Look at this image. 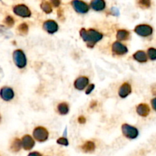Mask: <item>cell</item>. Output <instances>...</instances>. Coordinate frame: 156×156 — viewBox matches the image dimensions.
<instances>
[{"label":"cell","mask_w":156,"mask_h":156,"mask_svg":"<svg viewBox=\"0 0 156 156\" xmlns=\"http://www.w3.org/2000/svg\"><path fill=\"white\" fill-rule=\"evenodd\" d=\"M94 105H97V102H95V101H93L92 103H91V105H90V107H91V108H93V107H94Z\"/></svg>","instance_id":"33"},{"label":"cell","mask_w":156,"mask_h":156,"mask_svg":"<svg viewBox=\"0 0 156 156\" xmlns=\"http://www.w3.org/2000/svg\"><path fill=\"white\" fill-rule=\"evenodd\" d=\"M51 4H53V5L55 6V7H58V6L60 5V2L59 1H52Z\"/></svg>","instance_id":"31"},{"label":"cell","mask_w":156,"mask_h":156,"mask_svg":"<svg viewBox=\"0 0 156 156\" xmlns=\"http://www.w3.org/2000/svg\"><path fill=\"white\" fill-rule=\"evenodd\" d=\"M122 132L126 138L131 140L136 139L139 135V131L136 128L126 123L122 125Z\"/></svg>","instance_id":"3"},{"label":"cell","mask_w":156,"mask_h":156,"mask_svg":"<svg viewBox=\"0 0 156 156\" xmlns=\"http://www.w3.org/2000/svg\"><path fill=\"white\" fill-rule=\"evenodd\" d=\"M133 58L138 62H145L147 61V54L144 51L140 50V51H137L136 53H134Z\"/></svg>","instance_id":"16"},{"label":"cell","mask_w":156,"mask_h":156,"mask_svg":"<svg viewBox=\"0 0 156 156\" xmlns=\"http://www.w3.org/2000/svg\"><path fill=\"white\" fill-rule=\"evenodd\" d=\"M57 143L58 144L62 145V146H67L69 145V142H68V140H67V139L63 138V137L58 139Z\"/></svg>","instance_id":"26"},{"label":"cell","mask_w":156,"mask_h":156,"mask_svg":"<svg viewBox=\"0 0 156 156\" xmlns=\"http://www.w3.org/2000/svg\"><path fill=\"white\" fill-rule=\"evenodd\" d=\"M151 103H152V108H153V109L156 111V98H153L151 101Z\"/></svg>","instance_id":"29"},{"label":"cell","mask_w":156,"mask_h":156,"mask_svg":"<svg viewBox=\"0 0 156 156\" xmlns=\"http://www.w3.org/2000/svg\"><path fill=\"white\" fill-rule=\"evenodd\" d=\"M5 23L6 24H7L9 27H12V26L14 25V24H15V21H14V18H12V16H7L5 18Z\"/></svg>","instance_id":"25"},{"label":"cell","mask_w":156,"mask_h":156,"mask_svg":"<svg viewBox=\"0 0 156 156\" xmlns=\"http://www.w3.org/2000/svg\"><path fill=\"white\" fill-rule=\"evenodd\" d=\"M148 56L151 60H155L156 59V49L155 48H149L148 50Z\"/></svg>","instance_id":"23"},{"label":"cell","mask_w":156,"mask_h":156,"mask_svg":"<svg viewBox=\"0 0 156 156\" xmlns=\"http://www.w3.org/2000/svg\"><path fill=\"white\" fill-rule=\"evenodd\" d=\"M88 82L89 80L88 78L85 76H80L75 81V88L78 90H83L88 85Z\"/></svg>","instance_id":"12"},{"label":"cell","mask_w":156,"mask_h":156,"mask_svg":"<svg viewBox=\"0 0 156 156\" xmlns=\"http://www.w3.org/2000/svg\"><path fill=\"white\" fill-rule=\"evenodd\" d=\"M82 149L85 152H87V153L88 152H92L95 149V145L93 142L88 141L82 146Z\"/></svg>","instance_id":"17"},{"label":"cell","mask_w":156,"mask_h":156,"mask_svg":"<svg viewBox=\"0 0 156 156\" xmlns=\"http://www.w3.org/2000/svg\"><path fill=\"white\" fill-rule=\"evenodd\" d=\"M72 5H73V7L74 8V9L78 13H87L89 10V6L88 5V4L82 1H79V0L73 1L72 2Z\"/></svg>","instance_id":"7"},{"label":"cell","mask_w":156,"mask_h":156,"mask_svg":"<svg viewBox=\"0 0 156 156\" xmlns=\"http://www.w3.org/2000/svg\"><path fill=\"white\" fill-rule=\"evenodd\" d=\"M13 59L15 65L19 69L24 68L27 64V59H26L25 54L21 50H16L14 52Z\"/></svg>","instance_id":"2"},{"label":"cell","mask_w":156,"mask_h":156,"mask_svg":"<svg viewBox=\"0 0 156 156\" xmlns=\"http://www.w3.org/2000/svg\"><path fill=\"white\" fill-rule=\"evenodd\" d=\"M57 109L59 114H62V115H66L69 113V108L68 105L66 103H61L58 105Z\"/></svg>","instance_id":"20"},{"label":"cell","mask_w":156,"mask_h":156,"mask_svg":"<svg viewBox=\"0 0 156 156\" xmlns=\"http://www.w3.org/2000/svg\"><path fill=\"white\" fill-rule=\"evenodd\" d=\"M33 136L38 142H44L48 139L49 133L47 129L42 126H38L35 128L33 132Z\"/></svg>","instance_id":"4"},{"label":"cell","mask_w":156,"mask_h":156,"mask_svg":"<svg viewBox=\"0 0 156 156\" xmlns=\"http://www.w3.org/2000/svg\"><path fill=\"white\" fill-rule=\"evenodd\" d=\"M21 144H22V147L24 150H30L34 146V140H33L30 136L25 135L23 136L22 140H21Z\"/></svg>","instance_id":"10"},{"label":"cell","mask_w":156,"mask_h":156,"mask_svg":"<svg viewBox=\"0 0 156 156\" xmlns=\"http://www.w3.org/2000/svg\"><path fill=\"white\" fill-rule=\"evenodd\" d=\"M129 33L126 30H119L117 33V38L119 41H126L129 39Z\"/></svg>","instance_id":"19"},{"label":"cell","mask_w":156,"mask_h":156,"mask_svg":"<svg viewBox=\"0 0 156 156\" xmlns=\"http://www.w3.org/2000/svg\"><path fill=\"white\" fill-rule=\"evenodd\" d=\"M80 35L82 40L87 43V45L89 47H93L96 43L100 41L103 38V34L94 29H89V30H86L85 28L81 29Z\"/></svg>","instance_id":"1"},{"label":"cell","mask_w":156,"mask_h":156,"mask_svg":"<svg viewBox=\"0 0 156 156\" xmlns=\"http://www.w3.org/2000/svg\"><path fill=\"white\" fill-rule=\"evenodd\" d=\"M132 91V88L129 83H123L119 88V95L122 98L127 97Z\"/></svg>","instance_id":"13"},{"label":"cell","mask_w":156,"mask_h":156,"mask_svg":"<svg viewBox=\"0 0 156 156\" xmlns=\"http://www.w3.org/2000/svg\"><path fill=\"white\" fill-rule=\"evenodd\" d=\"M18 30L21 34H27V32H28V26H27V24L26 23H22V24H21L18 26Z\"/></svg>","instance_id":"22"},{"label":"cell","mask_w":156,"mask_h":156,"mask_svg":"<svg viewBox=\"0 0 156 156\" xmlns=\"http://www.w3.org/2000/svg\"><path fill=\"white\" fill-rule=\"evenodd\" d=\"M105 2L103 0H94L91 2V7L95 11H102L105 9Z\"/></svg>","instance_id":"15"},{"label":"cell","mask_w":156,"mask_h":156,"mask_svg":"<svg viewBox=\"0 0 156 156\" xmlns=\"http://www.w3.org/2000/svg\"><path fill=\"white\" fill-rule=\"evenodd\" d=\"M78 121H79V123H85V121H86V119H85V117H83V116H80V117L78 118Z\"/></svg>","instance_id":"28"},{"label":"cell","mask_w":156,"mask_h":156,"mask_svg":"<svg viewBox=\"0 0 156 156\" xmlns=\"http://www.w3.org/2000/svg\"><path fill=\"white\" fill-rule=\"evenodd\" d=\"M136 112L141 117H147L150 113V108L146 104H140L137 106Z\"/></svg>","instance_id":"14"},{"label":"cell","mask_w":156,"mask_h":156,"mask_svg":"<svg viewBox=\"0 0 156 156\" xmlns=\"http://www.w3.org/2000/svg\"><path fill=\"white\" fill-rule=\"evenodd\" d=\"M112 51L113 53L117 55H123L127 53L128 49L123 44L118 42V41H116L112 45Z\"/></svg>","instance_id":"8"},{"label":"cell","mask_w":156,"mask_h":156,"mask_svg":"<svg viewBox=\"0 0 156 156\" xmlns=\"http://www.w3.org/2000/svg\"><path fill=\"white\" fill-rule=\"evenodd\" d=\"M41 9H42V10L47 14L51 13L52 11H53V9H52L51 3L48 2H44L41 3Z\"/></svg>","instance_id":"21"},{"label":"cell","mask_w":156,"mask_h":156,"mask_svg":"<svg viewBox=\"0 0 156 156\" xmlns=\"http://www.w3.org/2000/svg\"><path fill=\"white\" fill-rule=\"evenodd\" d=\"M13 12L15 15L22 18H29L31 15L30 10L25 5H15L13 9Z\"/></svg>","instance_id":"5"},{"label":"cell","mask_w":156,"mask_h":156,"mask_svg":"<svg viewBox=\"0 0 156 156\" xmlns=\"http://www.w3.org/2000/svg\"><path fill=\"white\" fill-rule=\"evenodd\" d=\"M138 4L140 5L141 8H143V9H147V8L150 7L151 2L148 1V0H142V1L138 2Z\"/></svg>","instance_id":"24"},{"label":"cell","mask_w":156,"mask_h":156,"mask_svg":"<svg viewBox=\"0 0 156 156\" xmlns=\"http://www.w3.org/2000/svg\"><path fill=\"white\" fill-rule=\"evenodd\" d=\"M0 96L4 101H9L13 99L14 96H15V93H14L13 90L9 88V87H3L0 90Z\"/></svg>","instance_id":"9"},{"label":"cell","mask_w":156,"mask_h":156,"mask_svg":"<svg viewBox=\"0 0 156 156\" xmlns=\"http://www.w3.org/2000/svg\"><path fill=\"white\" fill-rule=\"evenodd\" d=\"M27 156H42V155L37 152H30V153Z\"/></svg>","instance_id":"30"},{"label":"cell","mask_w":156,"mask_h":156,"mask_svg":"<svg viewBox=\"0 0 156 156\" xmlns=\"http://www.w3.org/2000/svg\"><path fill=\"white\" fill-rule=\"evenodd\" d=\"M58 24L53 20H48L44 23V29L49 34H53L58 30Z\"/></svg>","instance_id":"11"},{"label":"cell","mask_w":156,"mask_h":156,"mask_svg":"<svg viewBox=\"0 0 156 156\" xmlns=\"http://www.w3.org/2000/svg\"><path fill=\"white\" fill-rule=\"evenodd\" d=\"M21 147H22L21 141L19 139L16 138L13 140L12 145H11V150L14 152H18V151H20Z\"/></svg>","instance_id":"18"},{"label":"cell","mask_w":156,"mask_h":156,"mask_svg":"<svg viewBox=\"0 0 156 156\" xmlns=\"http://www.w3.org/2000/svg\"><path fill=\"white\" fill-rule=\"evenodd\" d=\"M0 121H1V115H0Z\"/></svg>","instance_id":"34"},{"label":"cell","mask_w":156,"mask_h":156,"mask_svg":"<svg viewBox=\"0 0 156 156\" xmlns=\"http://www.w3.org/2000/svg\"><path fill=\"white\" fill-rule=\"evenodd\" d=\"M94 88V84H91V85H90L89 86H88V88L86 89V91H85V93H86L87 94H90V93L91 92V91H93V89Z\"/></svg>","instance_id":"27"},{"label":"cell","mask_w":156,"mask_h":156,"mask_svg":"<svg viewBox=\"0 0 156 156\" xmlns=\"http://www.w3.org/2000/svg\"><path fill=\"white\" fill-rule=\"evenodd\" d=\"M152 92L154 95H156V84L152 85Z\"/></svg>","instance_id":"32"},{"label":"cell","mask_w":156,"mask_h":156,"mask_svg":"<svg viewBox=\"0 0 156 156\" xmlns=\"http://www.w3.org/2000/svg\"><path fill=\"white\" fill-rule=\"evenodd\" d=\"M134 31L140 36L149 37L152 35L153 29L151 26L148 25V24H140L135 27Z\"/></svg>","instance_id":"6"}]
</instances>
